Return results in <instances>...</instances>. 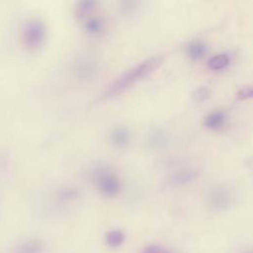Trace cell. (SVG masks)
Listing matches in <instances>:
<instances>
[{"label": "cell", "mask_w": 253, "mask_h": 253, "mask_svg": "<svg viewBox=\"0 0 253 253\" xmlns=\"http://www.w3.org/2000/svg\"><path fill=\"white\" fill-rule=\"evenodd\" d=\"M211 97V90L207 86H200L196 88L192 93V98L195 102L203 103Z\"/></svg>", "instance_id": "17"}, {"label": "cell", "mask_w": 253, "mask_h": 253, "mask_svg": "<svg viewBox=\"0 0 253 253\" xmlns=\"http://www.w3.org/2000/svg\"><path fill=\"white\" fill-rule=\"evenodd\" d=\"M210 203L211 207L217 211L227 210L230 204V197L228 192L223 188L214 189L211 194Z\"/></svg>", "instance_id": "7"}, {"label": "cell", "mask_w": 253, "mask_h": 253, "mask_svg": "<svg viewBox=\"0 0 253 253\" xmlns=\"http://www.w3.org/2000/svg\"><path fill=\"white\" fill-rule=\"evenodd\" d=\"M43 249V244L41 240H30L20 246L17 253H41Z\"/></svg>", "instance_id": "16"}, {"label": "cell", "mask_w": 253, "mask_h": 253, "mask_svg": "<svg viewBox=\"0 0 253 253\" xmlns=\"http://www.w3.org/2000/svg\"><path fill=\"white\" fill-rule=\"evenodd\" d=\"M252 95H253L252 88L250 86H245L238 90V92L236 93V98L240 101H243V100H248L252 98Z\"/></svg>", "instance_id": "18"}, {"label": "cell", "mask_w": 253, "mask_h": 253, "mask_svg": "<svg viewBox=\"0 0 253 253\" xmlns=\"http://www.w3.org/2000/svg\"><path fill=\"white\" fill-rule=\"evenodd\" d=\"M199 175H200V172L197 169H193V168L181 169L175 172L169 178L168 184L171 186H183L197 179Z\"/></svg>", "instance_id": "5"}, {"label": "cell", "mask_w": 253, "mask_h": 253, "mask_svg": "<svg viewBox=\"0 0 253 253\" xmlns=\"http://www.w3.org/2000/svg\"><path fill=\"white\" fill-rule=\"evenodd\" d=\"M168 135L164 129L155 128L149 132L147 136V143L151 148H160L167 143Z\"/></svg>", "instance_id": "12"}, {"label": "cell", "mask_w": 253, "mask_h": 253, "mask_svg": "<svg viewBox=\"0 0 253 253\" xmlns=\"http://www.w3.org/2000/svg\"><path fill=\"white\" fill-rule=\"evenodd\" d=\"M227 116L223 111H214L209 114L205 119V126L209 129H220L226 123Z\"/></svg>", "instance_id": "9"}, {"label": "cell", "mask_w": 253, "mask_h": 253, "mask_svg": "<svg viewBox=\"0 0 253 253\" xmlns=\"http://www.w3.org/2000/svg\"><path fill=\"white\" fill-rule=\"evenodd\" d=\"M91 178L97 185L98 191L104 197H115L121 193V180L104 164H99L91 171Z\"/></svg>", "instance_id": "2"}, {"label": "cell", "mask_w": 253, "mask_h": 253, "mask_svg": "<svg viewBox=\"0 0 253 253\" xmlns=\"http://www.w3.org/2000/svg\"><path fill=\"white\" fill-rule=\"evenodd\" d=\"M230 55L226 52L214 54L208 60V67L211 71H220L225 69L230 64Z\"/></svg>", "instance_id": "11"}, {"label": "cell", "mask_w": 253, "mask_h": 253, "mask_svg": "<svg viewBox=\"0 0 253 253\" xmlns=\"http://www.w3.org/2000/svg\"><path fill=\"white\" fill-rule=\"evenodd\" d=\"M142 3L143 0H118L119 10L126 16L135 14L141 8Z\"/></svg>", "instance_id": "13"}, {"label": "cell", "mask_w": 253, "mask_h": 253, "mask_svg": "<svg viewBox=\"0 0 253 253\" xmlns=\"http://www.w3.org/2000/svg\"><path fill=\"white\" fill-rule=\"evenodd\" d=\"M74 70L79 78L90 79L98 72V63L91 58H81L75 64Z\"/></svg>", "instance_id": "4"}, {"label": "cell", "mask_w": 253, "mask_h": 253, "mask_svg": "<svg viewBox=\"0 0 253 253\" xmlns=\"http://www.w3.org/2000/svg\"><path fill=\"white\" fill-rule=\"evenodd\" d=\"M186 55L192 60H199L207 53V45L201 41H193L186 46Z\"/></svg>", "instance_id": "10"}, {"label": "cell", "mask_w": 253, "mask_h": 253, "mask_svg": "<svg viewBox=\"0 0 253 253\" xmlns=\"http://www.w3.org/2000/svg\"><path fill=\"white\" fill-rule=\"evenodd\" d=\"M126 235L121 229L109 230L105 235V242L109 247L117 248L125 243Z\"/></svg>", "instance_id": "14"}, {"label": "cell", "mask_w": 253, "mask_h": 253, "mask_svg": "<svg viewBox=\"0 0 253 253\" xmlns=\"http://www.w3.org/2000/svg\"><path fill=\"white\" fill-rule=\"evenodd\" d=\"M163 56L156 55L146 58L137 63L136 65L132 66L130 69L118 77L105 90V92L101 96V100H108L130 88L133 84L156 70L163 63Z\"/></svg>", "instance_id": "1"}, {"label": "cell", "mask_w": 253, "mask_h": 253, "mask_svg": "<svg viewBox=\"0 0 253 253\" xmlns=\"http://www.w3.org/2000/svg\"><path fill=\"white\" fill-rule=\"evenodd\" d=\"M46 39V27L42 20L33 19L23 29L22 41L24 45L32 50L38 49L44 43Z\"/></svg>", "instance_id": "3"}, {"label": "cell", "mask_w": 253, "mask_h": 253, "mask_svg": "<svg viewBox=\"0 0 253 253\" xmlns=\"http://www.w3.org/2000/svg\"><path fill=\"white\" fill-rule=\"evenodd\" d=\"M131 139V132L128 127L120 126L114 127L110 132V140L116 147H126Z\"/></svg>", "instance_id": "6"}, {"label": "cell", "mask_w": 253, "mask_h": 253, "mask_svg": "<svg viewBox=\"0 0 253 253\" xmlns=\"http://www.w3.org/2000/svg\"><path fill=\"white\" fill-rule=\"evenodd\" d=\"M143 253H171V252L157 245H150L144 249Z\"/></svg>", "instance_id": "19"}, {"label": "cell", "mask_w": 253, "mask_h": 253, "mask_svg": "<svg viewBox=\"0 0 253 253\" xmlns=\"http://www.w3.org/2000/svg\"><path fill=\"white\" fill-rule=\"evenodd\" d=\"M105 29V23L100 18H87L84 22V31L92 36L100 35Z\"/></svg>", "instance_id": "15"}, {"label": "cell", "mask_w": 253, "mask_h": 253, "mask_svg": "<svg viewBox=\"0 0 253 253\" xmlns=\"http://www.w3.org/2000/svg\"><path fill=\"white\" fill-rule=\"evenodd\" d=\"M99 0H78L74 7V15L78 20H85L98 7Z\"/></svg>", "instance_id": "8"}]
</instances>
